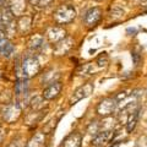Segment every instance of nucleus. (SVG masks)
Segmentation results:
<instances>
[{
    "label": "nucleus",
    "instance_id": "f257e3e1",
    "mask_svg": "<svg viewBox=\"0 0 147 147\" xmlns=\"http://www.w3.org/2000/svg\"><path fill=\"white\" fill-rule=\"evenodd\" d=\"M77 15L76 9L71 4H63L53 13V18L58 25H66L75 20Z\"/></svg>",
    "mask_w": 147,
    "mask_h": 147
},
{
    "label": "nucleus",
    "instance_id": "f03ea898",
    "mask_svg": "<svg viewBox=\"0 0 147 147\" xmlns=\"http://www.w3.org/2000/svg\"><path fill=\"white\" fill-rule=\"evenodd\" d=\"M20 69H21V74H22V77L24 79H32L36 75H38L39 71H40V64H39V60L37 57H27L22 64L20 65Z\"/></svg>",
    "mask_w": 147,
    "mask_h": 147
},
{
    "label": "nucleus",
    "instance_id": "7ed1b4c3",
    "mask_svg": "<svg viewBox=\"0 0 147 147\" xmlns=\"http://www.w3.org/2000/svg\"><path fill=\"white\" fill-rule=\"evenodd\" d=\"M28 93H30V86H28V80L27 79H17L16 84H15V94L17 98V104L24 105L30 103L28 99Z\"/></svg>",
    "mask_w": 147,
    "mask_h": 147
},
{
    "label": "nucleus",
    "instance_id": "20e7f679",
    "mask_svg": "<svg viewBox=\"0 0 147 147\" xmlns=\"http://www.w3.org/2000/svg\"><path fill=\"white\" fill-rule=\"evenodd\" d=\"M21 112H22V109H21V107L16 102L6 104L5 107L3 108V110H1L3 120L5 123H9V124L16 123L18 119H20V117H21Z\"/></svg>",
    "mask_w": 147,
    "mask_h": 147
},
{
    "label": "nucleus",
    "instance_id": "39448f33",
    "mask_svg": "<svg viewBox=\"0 0 147 147\" xmlns=\"http://www.w3.org/2000/svg\"><path fill=\"white\" fill-rule=\"evenodd\" d=\"M93 91H94L93 84H92V82H87V84L80 86L79 88H76L74 91V93L71 94L70 99H69V103H70V105L76 104L77 102H80V100L90 97V96L93 93Z\"/></svg>",
    "mask_w": 147,
    "mask_h": 147
},
{
    "label": "nucleus",
    "instance_id": "423d86ee",
    "mask_svg": "<svg viewBox=\"0 0 147 147\" xmlns=\"http://www.w3.org/2000/svg\"><path fill=\"white\" fill-rule=\"evenodd\" d=\"M117 100L114 99L113 97H105L103 98L97 105V113L98 115L103 117V118H107L110 117L112 114L114 113V110L117 108Z\"/></svg>",
    "mask_w": 147,
    "mask_h": 147
},
{
    "label": "nucleus",
    "instance_id": "0eeeda50",
    "mask_svg": "<svg viewBox=\"0 0 147 147\" xmlns=\"http://www.w3.org/2000/svg\"><path fill=\"white\" fill-rule=\"evenodd\" d=\"M63 90V85L60 81H55L53 84L48 85L43 90L42 92V97L45 99V100H52V99H55L60 94V92Z\"/></svg>",
    "mask_w": 147,
    "mask_h": 147
},
{
    "label": "nucleus",
    "instance_id": "6e6552de",
    "mask_svg": "<svg viewBox=\"0 0 147 147\" xmlns=\"http://www.w3.org/2000/svg\"><path fill=\"white\" fill-rule=\"evenodd\" d=\"M100 18H102V10L99 7H91L85 13L84 22L86 26L92 27V26L97 25L100 21Z\"/></svg>",
    "mask_w": 147,
    "mask_h": 147
},
{
    "label": "nucleus",
    "instance_id": "1a4fd4ad",
    "mask_svg": "<svg viewBox=\"0 0 147 147\" xmlns=\"http://www.w3.org/2000/svg\"><path fill=\"white\" fill-rule=\"evenodd\" d=\"M74 45V39L71 37H65L64 39H61L60 42L55 43L54 45V49H53V53L57 55V57H60V55H65L69 50L72 48Z\"/></svg>",
    "mask_w": 147,
    "mask_h": 147
},
{
    "label": "nucleus",
    "instance_id": "9d476101",
    "mask_svg": "<svg viewBox=\"0 0 147 147\" xmlns=\"http://www.w3.org/2000/svg\"><path fill=\"white\" fill-rule=\"evenodd\" d=\"M47 37H48V40L50 43H58L60 42L61 39H64L66 37V31L64 27L61 26H53L50 27L47 32Z\"/></svg>",
    "mask_w": 147,
    "mask_h": 147
},
{
    "label": "nucleus",
    "instance_id": "9b49d317",
    "mask_svg": "<svg viewBox=\"0 0 147 147\" xmlns=\"http://www.w3.org/2000/svg\"><path fill=\"white\" fill-rule=\"evenodd\" d=\"M114 130H102L92 139V146L93 147H103L107 142L112 139Z\"/></svg>",
    "mask_w": 147,
    "mask_h": 147
},
{
    "label": "nucleus",
    "instance_id": "f8f14e48",
    "mask_svg": "<svg viewBox=\"0 0 147 147\" xmlns=\"http://www.w3.org/2000/svg\"><path fill=\"white\" fill-rule=\"evenodd\" d=\"M63 147H82V135L79 131H74L64 140Z\"/></svg>",
    "mask_w": 147,
    "mask_h": 147
},
{
    "label": "nucleus",
    "instance_id": "ddd939ff",
    "mask_svg": "<svg viewBox=\"0 0 147 147\" xmlns=\"http://www.w3.org/2000/svg\"><path fill=\"white\" fill-rule=\"evenodd\" d=\"M31 25H32V17L28 15H25V13L18 17V20L16 21V28L21 34L27 33L31 30Z\"/></svg>",
    "mask_w": 147,
    "mask_h": 147
},
{
    "label": "nucleus",
    "instance_id": "4468645a",
    "mask_svg": "<svg viewBox=\"0 0 147 147\" xmlns=\"http://www.w3.org/2000/svg\"><path fill=\"white\" fill-rule=\"evenodd\" d=\"M9 7H10L11 12L15 17H20L26 11V0H11L9 3Z\"/></svg>",
    "mask_w": 147,
    "mask_h": 147
},
{
    "label": "nucleus",
    "instance_id": "2eb2a0df",
    "mask_svg": "<svg viewBox=\"0 0 147 147\" xmlns=\"http://www.w3.org/2000/svg\"><path fill=\"white\" fill-rule=\"evenodd\" d=\"M27 45H28V49L32 50V52H38V50L42 49L43 45H44L43 36H40V34L32 36L28 39V42H27Z\"/></svg>",
    "mask_w": 147,
    "mask_h": 147
},
{
    "label": "nucleus",
    "instance_id": "dca6fc26",
    "mask_svg": "<svg viewBox=\"0 0 147 147\" xmlns=\"http://www.w3.org/2000/svg\"><path fill=\"white\" fill-rule=\"evenodd\" d=\"M44 145H45V134L38 131L28 140L25 147H44Z\"/></svg>",
    "mask_w": 147,
    "mask_h": 147
},
{
    "label": "nucleus",
    "instance_id": "f3484780",
    "mask_svg": "<svg viewBox=\"0 0 147 147\" xmlns=\"http://www.w3.org/2000/svg\"><path fill=\"white\" fill-rule=\"evenodd\" d=\"M139 117H140V108H136L132 110V112L129 113L127 120H126V131L127 132H131L135 129L137 121H139Z\"/></svg>",
    "mask_w": 147,
    "mask_h": 147
},
{
    "label": "nucleus",
    "instance_id": "a211bd4d",
    "mask_svg": "<svg viewBox=\"0 0 147 147\" xmlns=\"http://www.w3.org/2000/svg\"><path fill=\"white\" fill-rule=\"evenodd\" d=\"M47 100H45L42 96H36L34 98L30 99V107L32 109V112H39V110H43L47 107Z\"/></svg>",
    "mask_w": 147,
    "mask_h": 147
},
{
    "label": "nucleus",
    "instance_id": "6ab92c4d",
    "mask_svg": "<svg viewBox=\"0 0 147 147\" xmlns=\"http://www.w3.org/2000/svg\"><path fill=\"white\" fill-rule=\"evenodd\" d=\"M45 113H47V109H43V110H39V112H32L30 113L26 117V124L27 125H36V124H38L40 120L43 119V117L45 115Z\"/></svg>",
    "mask_w": 147,
    "mask_h": 147
},
{
    "label": "nucleus",
    "instance_id": "aec40b11",
    "mask_svg": "<svg viewBox=\"0 0 147 147\" xmlns=\"http://www.w3.org/2000/svg\"><path fill=\"white\" fill-rule=\"evenodd\" d=\"M59 76H60V74H59V72L47 71V72H45L44 75H43V77H42V84L45 85V86H48V85H50V84H53V82L58 81Z\"/></svg>",
    "mask_w": 147,
    "mask_h": 147
},
{
    "label": "nucleus",
    "instance_id": "412c9836",
    "mask_svg": "<svg viewBox=\"0 0 147 147\" xmlns=\"http://www.w3.org/2000/svg\"><path fill=\"white\" fill-rule=\"evenodd\" d=\"M100 131V124L98 121H91L90 125L87 126V132L88 135H92V136H96Z\"/></svg>",
    "mask_w": 147,
    "mask_h": 147
},
{
    "label": "nucleus",
    "instance_id": "4be33fe9",
    "mask_svg": "<svg viewBox=\"0 0 147 147\" xmlns=\"http://www.w3.org/2000/svg\"><path fill=\"white\" fill-rule=\"evenodd\" d=\"M108 61H109L108 54L107 53H102V54L98 55L97 60H96V64L98 65V67H105L108 65Z\"/></svg>",
    "mask_w": 147,
    "mask_h": 147
},
{
    "label": "nucleus",
    "instance_id": "5701e85b",
    "mask_svg": "<svg viewBox=\"0 0 147 147\" xmlns=\"http://www.w3.org/2000/svg\"><path fill=\"white\" fill-rule=\"evenodd\" d=\"M129 96H130V93H129V91L126 90H124V91H120V92H118V93L114 94V99L117 100V103H121L123 100H125Z\"/></svg>",
    "mask_w": 147,
    "mask_h": 147
},
{
    "label": "nucleus",
    "instance_id": "b1692460",
    "mask_svg": "<svg viewBox=\"0 0 147 147\" xmlns=\"http://www.w3.org/2000/svg\"><path fill=\"white\" fill-rule=\"evenodd\" d=\"M9 42H10V39H9L7 34L3 30H0V53L3 52V49L6 47V44Z\"/></svg>",
    "mask_w": 147,
    "mask_h": 147
},
{
    "label": "nucleus",
    "instance_id": "393cba45",
    "mask_svg": "<svg viewBox=\"0 0 147 147\" xmlns=\"http://www.w3.org/2000/svg\"><path fill=\"white\" fill-rule=\"evenodd\" d=\"M13 52H15V47H13V44H12L11 42H9V43L6 44V47L3 49L1 54L4 55V57H6V58H10L11 55L13 54Z\"/></svg>",
    "mask_w": 147,
    "mask_h": 147
},
{
    "label": "nucleus",
    "instance_id": "a878e982",
    "mask_svg": "<svg viewBox=\"0 0 147 147\" xmlns=\"http://www.w3.org/2000/svg\"><path fill=\"white\" fill-rule=\"evenodd\" d=\"M9 147H25V145H24V139L22 137H16L15 140H13L10 145H9Z\"/></svg>",
    "mask_w": 147,
    "mask_h": 147
},
{
    "label": "nucleus",
    "instance_id": "bb28decb",
    "mask_svg": "<svg viewBox=\"0 0 147 147\" xmlns=\"http://www.w3.org/2000/svg\"><path fill=\"white\" fill-rule=\"evenodd\" d=\"M53 1H54V0H39V3H38V5H37V6H39V7H47Z\"/></svg>",
    "mask_w": 147,
    "mask_h": 147
},
{
    "label": "nucleus",
    "instance_id": "cd10ccee",
    "mask_svg": "<svg viewBox=\"0 0 147 147\" xmlns=\"http://www.w3.org/2000/svg\"><path fill=\"white\" fill-rule=\"evenodd\" d=\"M132 59H134L135 65H139V59H140V55L137 54V53H132Z\"/></svg>",
    "mask_w": 147,
    "mask_h": 147
},
{
    "label": "nucleus",
    "instance_id": "c85d7f7f",
    "mask_svg": "<svg viewBox=\"0 0 147 147\" xmlns=\"http://www.w3.org/2000/svg\"><path fill=\"white\" fill-rule=\"evenodd\" d=\"M28 3L31 4V5H38V3H39V0H28Z\"/></svg>",
    "mask_w": 147,
    "mask_h": 147
},
{
    "label": "nucleus",
    "instance_id": "c756f323",
    "mask_svg": "<svg viewBox=\"0 0 147 147\" xmlns=\"http://www.w3.org/2000/svg\"><path fill=\"white\" fill-rule=\"evenodd\" d=\"M4 6H6V0H0V9H3Z\"/></svg>",
    "mask_w": 147,
    "mask_h": 147
},
{
    "label": "nucleus",
    "instance_id": "7c9ffc66",
    "mask_svg": "<svg viewBox=\"0 0 147 147\" xmlns=\"http://www.w3.org/2000/svg\"><path fill=\"white\" fill-rule=\"evenodd\" d=\"M3 140V129H1V124H0V142Z\"/></svg>",
    "mask_w": 147,
    "mask_h": 147
},
{
    "label": "nucleus",
    "instance_id": "2f4dec72",
    "mask_svg": "<svg viewBox=\"0 0 147 147\" xmlns=\"http://www.w3.org/2000/svg\"><path fill=\"white\" fill-rule=\"evenodd\" d=\"M141 4H142V5H147V0H142V1H141Z\"/></svg>",
    "mask_w": 147,
    "mask_h": 147
},
{
    "label": "nucleus",
    "instance_id": "473e14b6",
    "mask_svg": "<svg viewBox=\"0 0 147 147\" xmlns=\"http://www.w3.org/2000/svg\"><path fill=\"white\" fill-rule=\"evenodd\" d=\"M0 30H3V22H1V16H0Z\"/></svg>",
    "mask_w": 147,
    "mask_h": 147
},
{
    "label": "nucleus",
    "instance_id": "72a5a7b5",
    "mask_svg": "<svg viewBox=\"0 0 147 147\" xmlns=\"http://www.w3.org/2000/svg\"><path fill=\"white\" fill-rule=\"evenodd\" d=\"M114 147H118V145H115V146H114Z\"/></svg>",
    "mask_w": 147,
    "mask_h": 147
}]
</instances>
